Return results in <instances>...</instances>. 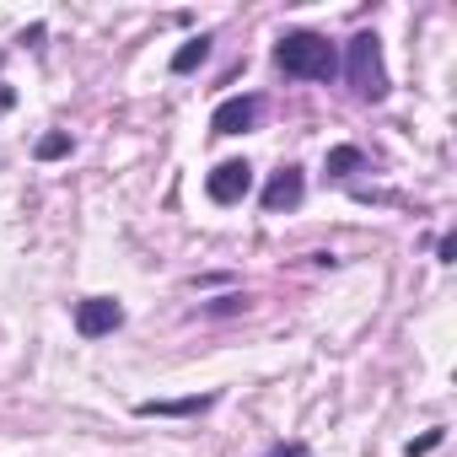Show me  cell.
Masks as SVG:
<instances>
[{
	"mask_svg": "<svg viewBox=\"0 0 457 457\" xmlns=\"http://www.w3.org/2000/svg\"><path fill=\"white\" fill-rule=\"evenodd\" d=\"M436 259H441V264H457V237H452V232L436 243Z\"/></svg>",
	"mask_w": 457,
	"mask_h": 457,
	"instance_id": "13",
	"label": "cell"
},
{
	"mask_svg": "<svg viewBox=\"0 0 457 457\" xmlns=\"http://www.w3.org/2000/svg\"><path fill=\"white\" fill-rule=\"evenodd\" d=\"M60 156H71V135H44L38 140V162H60Z\"/></svg>",
	"mask_w": 457,
	"mask_h": 457,
	"instance_id": "11",
	"label": "cell"
},
{
	"mask_svg": "<svg viewBox=\"0 0 457 457\" xmlns=\"http://www.w3.org/2000/svg\"><path fill=\"white\" fill-rule=\"evenodd\" d=\"M275 65L296 81H334L339 76V49L323 38V33H307V28H291L280 33L275 44Z\"/></svg>",
	"mask_w": 457,
	"mask_h": 457,
	"instance_id": "1",
	"label": "cell"
},
{
	"mask_svg": "<svg viewBox=\"0 0 457 457\" xmlns=\"http://www.w3.org/2000/svg\"><path fill=\"white\" fill-rule=\"evenodd\" d=\"M119 328H124L119 296H87V302H76V334L81 339H103V334H119Z\"/></svg>",
	"mask_w": 457,
	"mask_h": 457,
	"instance_id": "3",
	"label": "cell"
},
{
	"mask_svg": "<svg viewBox=\"0 0 457 457\" xmlns=\"http://www.w3.org/2000/svg\"><path fill=\"white\" fill-rule=\"evenodd\" d=\"M204 194H210L215 204H243V199L253 194V167H248V162H220V167L204 178Z\"/></svg>",
	"mask_w": 457,
	"mask_h": 457,
	"instance_id": "4",
	"label": "cell"
},
{
	"mask_svg": "<svg viewBox=\"0 0 457 457\" xmlns=\"http://www.w3.org/2000/svg\"><path fill=\"white\" fill-rule=\"evenodd\" d=\"M259 113H264V97H253V92L226 97V103L210 113V129H215V135H248V129L259 124Z\"/></svg>",
	"mask_w": 457,
	"mask_h": 457,
	"instance_id": "5",
	"label": "cell"
},
{
	"mask_svg": "<svg viewBox=\"0 0 457 457\" xmlns=\"http://www.w3.org/2000/svg\"><path fill=\"white\" fill-rule=\"evenodd\" d=\"M436 446H441V430H425V436H420V441H409L403 452H409V457H425V452H436Z\"/></svg>",
	"mask_w": 457,
	"mask_h": 457,
	"instance_id": "12",
	"label": "cell"
},
{
	"mask_svg": "<svg viewBox=\"0 0 457 457\" xmlns=\"http://www.w3.org/2000/svg\"><path fill=\"white\" fill-rule=\"evenodd\" d=\"M366 167V151L361 145H334L328 156H323V172L328 178H350V172H361Z\"/></svg>",
	"mask_w": 457,
	"mask_h": 457,
	"instance_id": "8",
	"label": "cell"
},
{
	"mask_svg": "<svg viewBox=\"0 0 457 457\" xmlns=\"http://www.w3.org/2000/svg\"><path fill=\"white\" fill-rule=\"evenodd\" d=\"M264 457H307V446H302V441H291V446H286V441H280V446H270V452H264Z\"/></svg>",
	"mask_w": 457,
	"mask_h": 457,
	"instance_id": "14",
	"label": "cell"
},
{
	"mask_svg": "<svg viewBox=\"0 0 457 457\" xmlns=\"http://www.w3.org/2000/svg\"><path fill=\"white\" fill-rule=\"evenodd\" d=\"M215 409V393H194V398H145L135 403L140 420H188V414H204Z\"/></svg>",
	"mask_w": 457,
	"mask_h": 457,
	"instance_id": "7",
	"label": "cell"
},
{
	"mask_svg": "<svg viewBox=\"0 0 457 457\" xmlns=\"http://www.w3.org/2000/svg\"><path fill=\"white\" fill-rule=\"evenodd\" d=\"M345 81H350V92H355L361 103H382V97L393 92L387 65H382V38H377V33H355V38L345 44Z\"/></svg>",
	"mask_w": 457,
	"mask_h": 457,
	"instance_id": "2",
	"label": "cell"
},
{
	"mask_svg": "<svg viewBox=\"0 0 457 457\" xmlns=\"http://www.w3.org/2000/svg\"><path fill=\"white\" fill-rule=\"evenodd\" d=\"M204 60H210V38L199 33V38H188V44L172 54V76H188V71H199Z\"/></svg>",
	"mask_w": 457,
	"mask_h": 457,
	"instance_id": "9",
	"label": "cell"
},
{
	"mask_svg": "<svg viewBox=\"0 0 457 457\" xmlns=\"http://www.w3.org/2000/svg\"><path fill=\"white\" fill-rule=\"evenodd\" d=\"M307 199V178H302V167H280L270 183H264V194H259V204L270 210V215H286V210H296Z\"/></svg>",
	"mask_w": 457,
	"mask_h": 457,
	"instance_id": "6",
	"label": "cell"
},
{
	"mask_svg": "<svg viewBox=\"0 0 457 457\" xmlns=\"http://www.w3.org/2000/svg\"><path fill=\"white\" fill-rule=\"evenodd\" d=\"M204 318H232V312H248V296L243 291H226L220 302H210V307H199Z\"/></svg>",
	"mask_w": 457,
	"mask_h": 457,
	"instance_id": "10",
	"label": "cell"
}]
</instances>
